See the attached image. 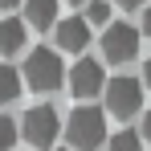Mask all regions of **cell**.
I'll list each match as a JSON object with an SVG mask.
<instances>
[{"mask_svg":"<svg viewBox=\"0 0 151 151\" xmlns=\"http://www.w3.org/2000/svg\"><path fill=\"white\" fill-rule=\"evenodd\" d=\"M21 0H0V12H8V8H17Z\"/></svg>","mask_w":151,"mask_h":151,"instance_id":"obj_17","label":"cell"},{"mask_svg":"<svg viewBox=\"0 0 151 151\" xmlns=\"http://www.w3.org/2000/svg\"><path fill=\"white\" fill-rule=\"evenodd\" d=\"M110 151H143V139L135 131H119V135H110Z\"/></svg>","mask_w":151,"mask_h":151,"instance_id":"obj_11","label":"cell"},{"mask_svg":"<svg viewBox=\"0 0 151 151\" xmlns=\"http://www.w3.org/2000/svg\"><path fill=\"white\" fill-rule=\"evenodd\" d=\"M143 82L151 86V57H147V65H143Z\"/></svg>","mask_w":151,"mask_h":151,"instance_id":"obj_18","label":"cell"},{"mask_svg":"<svg viewBox=\"0 0 151 151\" xmlns=\"http://www.w3.org/2000/svg\"><path fill=\"white\" fill-rule=\"evenodd\" d=\"M21 86H25V74L0 61V106H8V102L21 98Z\"/></svg>","mask_w":151,"mask_h":151,"instance_id":"obj_10","label":"cell"},{"mask_svg":"<svg viewBox=\"0 0 151 151\" xmlns=\"http://www.w3.org/2000/svg\"><path fill=\"white\" fill-rule=\"evenodd\" d=\"M25 21H17V17H4L0 21V57H12V53L25 49Z\"/></svg>","mask_w":151,"mask_h":151,"instance_id":"obj_8","label":"cell"},{"mask_svg":"<svg viewBox=\"0 0 151 151\" xmlns=\"http://www.w3.org/2000/svg\"><path fill=\"white\" fill-rule=\"evenodd\" d=\"M70 4H82V0H70Z\"/></svg>","mask_w":151,"mask_h":151,"instance_id":"obj_19","label":"cell"},{"mask_svg":"<svg viewBox=\"0 0 151 151\" xmlns=\"http://www.w3.org/2000/svg\"><path fill=\"white\" fill-rule=\"evenodd\" d=\"M106 110L119 119H135L143 110V86L135 78H110L106 82Z\"/></svg>","mask_w":151,"mask_h":151,"instance_id":"obj_4","label":"cell"},{"mask_svg":"<svg viewBox=\"0 0 151 151\" xmlns=\"http://www.w3.org/2000/svg\"><path fill=\"white\" fill-rule=\"evenodd\" d=\"M114 4H123V8H139V4H147V0H114Z\"/></svg>","mask_w":151,"mask_h":151,"instance_id":"obj_16","label":"cell"},{"mask_svg":"<svg viewBox=\"0 0 151 151\" xmlns=\"http://www.w3.org/2000/svg\"><path fill=\"white\" fill-rule=\"evenodd\" d=\"M102 53H106V61H131V57H139V29L119 21V25H110L102 33Z\"/></svg>","mask_w":151,"mask_h":151,"instance_id":"obj_5","label":"cell"},{"mask_svg":"<svg viewBox=\"0 0 151 151\" xmlns=\"http://www.w3.org/2000/svg\"><path fill=\"white\" fill-rule=\"evenodd\" d=\"M57 131H61V119H57V110H53L49 102L29 106V110H25V119H21V135H25L33 147H53Z\"/></svg>","mask_w":151,"mask_h":151,"instance_id":"obj_3","label":"cell"},{"mask_svg":"<svg viewBox=\"0 0 151 151\" xmlns=\"http://www.w3.org/2000/svg\"><path fill=\"white\" fill-rule=\"evenodd\" d=\"M25 86L29 90H57L61 82H65V65H61V57L57 49H33L25 57Z\"/></svg>","mask_w":151,"mask_h":151,"instance_id":"obj_2","label":"cell"},{"mask_svg":"<svg viewBox=\"0 0 151 151\" xmlns=\"http://www.w3.org/2000/svg\"><path fill=\"white\" fill-rule=\"evenodd\" d=\"M65 135H70V147L74 151L102 147V139H106V119H102V110L98 106H78L74 114H70V123H65Z\"/></svg>","mask_w":151,"mask_h":151,"instance_id":"obj_1","label":"cell"},{"mask_svg":"<svg viewBox=\"0 0 151 151\" xmlns=\"http://www.w3.org/2000/svg\"><path fill=\"white\" fill-rule=\"evenodd\" d=\"M143 139H147V143H151V110H147V114H143Z\"/></svg>","mask_w":151,"mask_h":151,"instance_id":"obj_15","label":"cell"},{"mask_svg":"<svg viewBox=\"0 0 151 151\" xmlns=\"http://www.w3.org/2000/svg\"><path fill=\"white\" fill-rule=\"evenodd\" d=\"M86 21H90V25H106V21H110V4H106V0H90V4H86Z\"/></svg>","mask_w":151,"mask_h":151,"instance_id":"obj_13","label":"cell"},{"mask_svg":"<svg viewBox=\"0 0 151 151\" xmlns=\"http://www.w3.org/2000/svg\"><path fill=\"white\" fill-rule=\"evenodd\" d=\"M25 25L57 29V0H25Z\"/></svg>","mask_w":151,"mask_h":151,"instance_id":"obj_9","label":"cell"},{"mask_svg":"<svg viewBox=\"0 0 151 151\" xmlns=\"http://www.w3.org/2000/svg\"><path fill=\"white\" fill-rule=\"evenodd\" d=\"M143 33H147V37H151V4H147V8H143Z\"/></svg>","mask_w":151,"mask_h":151,"instance_id":"obj_14","label":"cell"},{"mask_svg":"<svg viewBox=\"0 0 151 151\" xmlns=\"http://www.w3.org/2000/svg\"><path fill=\"white\" fill-rule=\"evenodd\" d=\"M21 139V127L12 123L8 114H0V151H12V143Z\"/></svg>","mask_w":151,"mask_h":151,"instance_id":"obj_12","label":"cell"},{"mask_svg":"<svg viewBox=\"0 0 151 151\" xmlns=\"http://www.w3.org/2000/svg\"><path fill=\"white\" fill-rule=\"evenodd\" d=\"M102 65L94 61V57H82L74 70H70V94H78V98H94V94H102Z\"/></svg>","mask_w":151,"mask_h":151,"instance_id":"obj_6","label":"cell"},{"mask_svg":"<svg viewBox=\"0 0 151 151\" xmlns=\"http://www.w3.org/2000/svg\"><path fill=\"white\" fill-rule=\"evenodd\" d=\"M57 45L70 53H82L90 45V21L86 17H70V21H57Z\"/></svg>","mask_w":151,"mask_h":151,"instance_id":"obj_7","label":"cell"}]
</instances>
